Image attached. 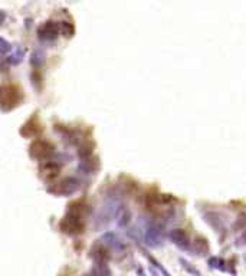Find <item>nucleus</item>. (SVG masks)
I'll use <instances>...</instances> for the list:
<instances>
[{
  "mask_svg": "<svg viewBox=\"0 0 246 276\" xmlns=\"http://www.w3.org/2000/svg\"><path fill=\"white\" fill-rule=\"evenodd\" d=\"M68 207V212L59 223V229L65 235H81L85 229V206L78 201Z\"/></svg>",
  "mask_w": 246,
  "mask_h": 276,
  "instance_id": "obj_1",
  "label": "nucleus"
},
{
  "mask_svg": "<svg viewBox=\"0 0 246 276\" xmlns=\"http://www.w3.org/2000/svg\"><path fill=\"white\" fill-rule=\"evenodd\" d=\"M22 100H23L22 91L17 88L16 85H12V84L1 85V89H0V105H1V110L4 113L12 111L16 107H19Z\"/></svg>",
  "mask_w": 246,
  "mask_h": 276,
  "instance_id": "obj_2",
  "label": "nucleus"
},
{
  "mask_svg": "<svg viewBox=\"0 0 246 276\" xmlns=\"http://www.w3.org/2000/svg\"><path fill=\"white\" fill-rule=\"evenodd\" d=\"M55 155L56 152L53 144L46 139H35L30 145V157L40 163L49 161L52 158H55Z\"/></svg>",
  "mask_w": 246,
  "mask_h": 276,
  "instance_id": "obj_3",
  "label": "nucleus"
},
{
  "mask_svg": "<svg viewBox=\"0 0 246 276\" xmlns=\"http://www.w3.org/2000/svg\"><path fill=\"white\" fill-rule=\"evenodd\" d=\"M62 35V22H45L37 27V38L43 42H52Z\"/></svg>",
  "mask_w": 246,
  "mask_h": 276,
  "instance_id": "obj_4",
  "label": "nucleus"
},
{
  "mask_svg": "<svg viewBox=\"0 0 246 276\" xmlns=\"http://www.w3.org/2000/svg\"><path fill=\"white\" fill-rule=\"evenodd\" d=\"M81 188V181L75 177H68V178H63L59 183H56L53 187L49 188L50 193L56 194V196H71L76 193L78 190Z\"/></svg>",
  "mask_w": 246,
  "mask_h": 276,
  "instance_id": "obj_5",
  "label": "nucleus"
},
{
  "mask_svg": "<svg viewBox=\"0 0 246 276\" xmlns=\"http://www.w3.org/2000/svg\"><path fill=\"white\" fill-rule=\"evenodd\" d=\"M164 232H163V227L156 225V223H151L148 225L146 229V233H144V242L146 245L150 248H160L164 245Z\"/></svg>",
  "mask_w": 246,
  "mask_h": 276,
  "instance_id": "obj_6",
  "label": "nucleus"
},
{
  "mask_svg": "<svg viewBox=\"0 0 246 276\" xmlns=\"http://www.w3.org/2000/svg\"><path fill=\"white\" fill-rule=\"evenodd\" d=\"M169 238H170V240H172L173 243H174L180 251H193L190 238H189V235L186 233L183 229H173L172 232H170V235H169Z\"/></svg>",
  "mask_w": 246,
  "mask_h": 276,
  "instance_id": "obj_7",
  "label": "nucleus"
},
{
  "mask_svg": "<svg viewBox=\"0 0 246 276\" xmlns=\"http://www.w3.org/2000/svg\"><path fill=\"white\" fill-rule=\"evenodd\" d=\"M101 242H102L111 252H114V253L123 255L124 252H125V249H127V246H125V243L121 240V238H120L118 235L112 233V232H107V233L101 238Z\"/></svg>",
  "mask_w": 246,
  "mask_h": 276,
  "instance_id": "obj_8",
  "label": "nucleus"
},
{
  "mask_svg": "<svg viewBox=\"0 0 246 276\" xmlns=\"http://www.w3.org/2000/svg\"><path fill=\"white\" fill-rule=\"evenodd\" d=\"M91 258L94 259L95 265H107L111 259V251L99 240L91 248Z\"/></svg>",
  "mask_w": 246,
  "mask_h": 276,
  "instance_id": "obj_9",
  "label": "nucleus"
},
{
  "mask_svg": "<svg viewBox=\"0 0 246 276\" xmlns=\"http://www.w3.org/2000/svg\"><path fill=\"white\" fill-rule=\"evenodd\" d=\"M39 171L42 177L45 180H53L59 176V171H61V164H58L55 161V158H52L49 161H45V163L40 164L39 167Z\"/></svg>",
  "mask_w": 246,
  "mask_h": 276,
  "instance_id": "obj_10",
  "label": "nucleus"
},
{
  "mask_svg": "<svg viewBox=\"0 0 246 276\" xmlns=\"http://www.w3.org/2000/svg\"><path fill=\"white\" fill-rule=\"evenodd\" d=\"M25 58V49L19 45H10L9 50L3 55V59L9 65H19Z\"/></svg>",
  "mask_w": 246,
  "mask_h": 276,
  "instance_id": "obj_11",
  "label": "nucleus"
},
{
  "mask_svg": "<svg viewBox=\"0 0 246 276\" xmlns=\"http://www.w3.org/2000/svg\"><path fill=\"white\" fill-rule=\"evenodd\" d=\"M40 131H42L40 124H39V121H37L36 117L33 115L30 120H27L25 124L22 126L20 134H22V136H25V137L33 138V137H37V136L40 134Z\"/></svg>",
  "mask_w": 246,
  "mask_h": 276,
  "instance_id": "obj_12",
  "label": "nucleus"
},
{
  "mask_svg": "<svg viewBox=\"0 0 246 276\" xmlns=\"http://www.w3.org/2000/svg\"><path fill=\"white\" fill-rule=\"evenodd\" d=\"M209 266L212 269H215V271H221V272H228V274H236L234 269L231 268V265L228 264L225 259H222V258H218V256H212L209 259Z\"/></svg>",
  "mask_w": 246,
  "mask_h": 276,
  "instance_id": "obj_13",
  "label": "nucleus"
},
{
  "mask_svg": "<svg viewBox=\"0 0 246 276\" xmlns=\"http://www.w3.org/2000/svg\"><path fill=\"white\" fill-rule=\"evenodd\" d=\"M206 219V223H209L210 226L213 227L216 232H222V230H225V222H223V219H221V216L218 213H208L205 216Z\"/></svg>",
  "mask_w": 246,
  "mask_h": 276,
  "instance_id": "obj_14",
  "label": "nucleus"
},
{
  "mask_svg": "<svg viewBox=\"0 0 246 276\" xmlns=\"http://www.w3.org/2000/svg\"><path fill=\"white\" fill-rule=\"evenodd\" d=\"M193 251L197 252V255H205L209 252V243L203 238H197L193 243Z\"/></svg>",
  "mask_w": 246,
  "mask_h": 276,
  "instance_id": "obj_15",
  "label": "nucleus"
},
{
  "mask_svg": "<svg viewBox=\"0 0 246 276\" xmlns=\"http://www.w3.org/2000/svg\"><path fill=\"white\" fill-rule=\"evenodd\" d=\"M89 276H112L107 265H95V268L91 271Z\"/></svg>",
  "mask_w": 246,
  "mask_h": 276,
  "instance_id": "obj_16",
  "label": "nucleus"
},
{
  "mask_svg": "<svg viewBox=\"0 0 246 276\" xmlns=\"http://www.w3.org/2000/svg\"><path fill=\"white\" fill-rule=\"evenodd\" d=\"M144 255H146V258L148 259V262L154 265V268H157V271H159L160 274H163L164 276H170V274H169V272H167V271H166V269H164V268H163V266H161V265L159 264V262H157V261H156V259H154L153 256H150L147 252H144Z\"/></svg>",
  "mask_w": 246,
  "mask_h": 276,
  "instance_id": "obj_17",
  "label": "nucleus"
},
{
  "mask_svg": "<svg viewBox=\"0 0 246 276\" xmlns=\"http://www.w3.org/2000/svg\"><path fill=\"white\" fill-rule=\"evenodd\" d=\"M62 35L66 38H71L74 35V26L68 22H62Z\"/></svg>",
  "mask_w": 246,
  "mask_h": 276,
  "instance_id": "obj_18",
  "label": "nucleus"
},
{
  "mask_svg": "<svg viewBox=\"0 0 246 276\" xmlns=\"http://www.w3.org/2000/svg\"><path fill=\"white\" fill-rule=\"evenodd\" d=\"M180 264L183 265V268H185L187 272L193 274V275H195V276H202V274H200V272H199L197 269H195V268H193L192 265L189 264V262H186V261H183V259H180Z\"/></svg>",
  "mask_w": 246,
  "mask_h": 276,
  "instance_id": "obj_19",
  "label": "nucleus"
},
{
  "mask_svg": "<svg viewBox=\"0 0 246 276\" xmlns=\"http://www.w3.org/2000/svg\"><path fill=\"white\" fill-rule=\"evenodd\" d=\"M235 227H236V229H241V230H245L246 229V214H241V216H239V219H238V222H236Z\"/></svg>",
  "mask_w": 246,
  "mask_h": 276,
  "instance_id": "obj_20",
  "label": "nucleus"
},
{
  "mask_svg": "<svg viewBox=\"0 0 246 276\" xmlns=\"http://www.w3.org/2000/svg\"><path fill=\"white\" fill-rule=\"evenodd\" d=\"M137 275H138V276H146V275H144V272H143V269H141V268H137Z\"/></svg>",
  "mask_w": 246,
  "mask_h": 276,
  "instance_id": "obj_21",
  "label": "nucleus"
},
{
  "mask_svg": "<svg viewBox=\"0 0 246 276\" xmlns=\"http://www.w3.org/2000/svg\"><path fill=\"white\" fill-rule=\"evenodd\" d=\"M241 240H244V243L246 245V229L245 232H244V235H242V238H241Z\"/></svg>",
  "mask_w": 246,
  "mask_h": 276,
  "instance_id": "obj_22",
  "label": "nucleus"
},
{
  "mask_svg": "<svg viewBox=\"0 0 246 276\" xmlns=\"http://www.w3.org/2000/svg\"><path fill=\"white\" fill-rule=\"evenodd\" d=\"M88 276H89V275H88Z\"/></svg>",
  "mask_w": 246,
  "mask_h": 276,
  "instance_id": "obj_23",
  "label": "nucleus"
}]
</instances>
